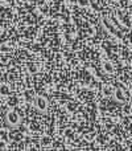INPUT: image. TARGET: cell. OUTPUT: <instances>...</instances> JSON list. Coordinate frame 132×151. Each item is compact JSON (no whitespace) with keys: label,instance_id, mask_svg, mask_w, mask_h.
<instances>
[{"label":"cell","instance_id":"obj_1","mask_svg":"<svg viewBox=\"0 0 132 151\" xmlns=\"http://www.w3.org/2000/svg\"><path fill=\"white\" fill-rule=\"evenodd\" d=\"M9 122L12 123V125H16V123L19 122V117L15 114V113H11L9 114Z\"/></svg>","mask_w":132,"mask_h":151},{"label":"cell","instance_id":"obj_3","mask_svg":"<svg viewBox=\"0 0 132 151\" xmlns=\"http://www.w3.org/2000/svg\"><path fill=\"white\" fill-rule=\"evenodd\" d=\"M31 151H39V150H37V149H34V147H33V149H31Z\"/></svg>","mask_w":132,"mask_h":151},{"label":"cell","instance_id":"obj_2","mask_svg":"<svg viewBox=\"0 0 132 151\" xmlns=\"http://www.w3.org/2000/svg\"><path fill=\"white\" fill-rule=\"evenodd\" d=\"M50 141H52V139H50V137H44V138H42V141H41L42 146H49Z\"/></svg>","mask_w":132,"mask_h":151}]
</instances>
